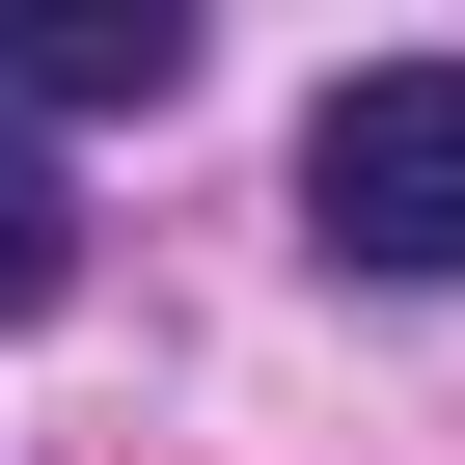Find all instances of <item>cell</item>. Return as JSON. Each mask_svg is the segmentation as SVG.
Listing matches in <instances>:
<instances>
[{"mask_svg": "<svg viewBox=\"0 0 465 465\" xmlns=\"http://www.w3.org/2000/svg\"><path fill=\"white\" fill-rule=\"evenodd\" d=\"M302 247L383 274V302L465 274V55H356V83L302 110Z\"/></svg>", "mask_w": 465, "mask_h": 465, "instance_id": "1", "label": "cell"}, {"mask_svg": "<svg viewBox=\"0 0 465 465\" xmlns=\"http://www.w3.org/2000/svg\"><path fill=\"white\" fill-rule=\"evenodd\" d=\"M192 83V0H0V137L28 110H164Z\"/></svg>", "mask_w": 465, "mask_h": 465, "instance_id": "2", "label": "cell"}, {"mask_svg": "<svg viewBox=\"0 0 465 465\" xmlns=\"http://www.w3.org/2000/svg\"><path fill=\"white\" fill-rule=\"evenodd\" d=\"M55 302H83V219H55V164H28V137H0V329H55Z\"/></svg>", "mask_w": 465, "mask_h": 465, "instance_id": "3", "label": "cell"}]
</instances>
